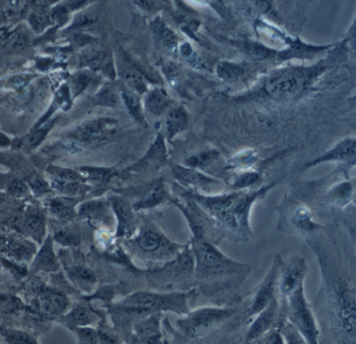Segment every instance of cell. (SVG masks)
Listing matches in <instances>:
<instances>
[{
    "label": "cell",
    "instance_id": "obj_1",
    "mask_svg": "<svg viewBox=\"0 0 356 344\" xmlns=\"http://www.w3.org/2000/svg\"><path fill=\"white\" fill-rule=\"evenodd\" d=\"M190 244L195 262V283L204 287L208 295L232 290L246 280L250 268L226 257L217 244L199 238H192Z\"/></svg>",
    "mask_w": 356,
    "mask_h": 344
},
{
    "label": "cell",
    "instance_id": "obj_2",
    "mask_svg": "<svg viewBox=\"0 0 356 344\" xmlns=\"http://www.w3.org/2000/svg\"><path fill=\"white\" fill-rule=\"evenodd\" d=\"M195 290L185 292H157V291H137L120 301L109 305L112 319L119 327L155 313L173 312L186 315L190 312L188 301Z\"/></svg>",
    "mask_w": 356,
    "mask_h": 344
},
{
    "label": "cell",
    "instance_id": "obj_3",
    "mask_svg": "<svg viewBox=\"0 0 356 344\" xmlns=\"http://www.w3.org/2000/svg\"><path fill=\"white\" fill-rule=\"evenodd\" d=\"M121 242L129 258L144 263L147 270L171 262L185 248L171 240L151 220H144L133 237L123 239Z\"/></svg>",
    "mask_w": 356,
    "mask_h": 344
},
{
    "label": "cell",
    "instance_id": "obj_4",
    "mask_svg": "<svg viewBox=\"0 0 356 344\" xmlns=\"http://www.w3.org/2000/svg\"><path fill=\"white\" fill-rule=\"evenodd\" d=\"M149 288L157 292H185L195 284V262L191 244H187L171 262L147 270Z\"/></svg>",
    "mask_w": 356,
    "mask_h": 344
},
{
    "label": "cell",
    "instance_id": "obj_5",
    "mask_svg": "<svg viewBox=\"0 0 356 344\" xmlns=\"http://www.w3.org/2000/svg\"><path fill=\"white\" fill-rule=\"evenodd\" d=\"M120 122L113 117H98L80 123L58 143V149L71 155L97 147L116 135Z\"/></svg>",
    "mask_w": 356,
    "mask_h": 344
},
{
    "label": "cell",
    "instance_id": "obj_6",
    "mask_svg": "<svg viewBox=\"0 0 356 344\" xmlns=\"http://www.w3.org/2000/svg\"><path fill=\"white\" fill-rule=\"evenodd\" d=\"M236 313L234 308L205 307L190 311L183 319L176 321L177 329L188 338L203 336Z\"/></svg>",
    "mask_w": 356,
    "mask_h": 344
},
{
    "label": "cell",
    "instance_id": "obj_7",
    "mask_svg": "<svg viewBox=\"0 0 356 344\" xmlns=\"http://www.w3.org/2000/svg\"><path fill=\"white\" fill-rule=\"evenodd\" d=\"M112 192L129 198L135 213L155 209L165 204H172L174 200L170 195L163 179L151 180L141 185L131 186L129 188L112 189Z\"/></svg>",
    "mask_w": 356,
    "mask_h": 344
},
{
    "label": "cell",
    "instance_id": "obj_8",
    "mask_svg": "<svg viewBox=\"0 0 356 344\" xmlns=\"http://www.w3.org/2000/svg\"><path fill=\"white\" fill-rule=\"evenodd\" d=\"M311 78L309 68H283L272 72L265 82V91L273 98H286L300 92Z\"/></svg>",
    "mask_w": 356,
    "mask_h": 344
},
{
    "label": "cell",
    "instance_id": "obj_9",
    "mask_svg": "<svg viewBox=\"0 0 356 344\" xmlns=\"http://www.w3.org/2000/svg\"><path fill=\"white\" fill-rule=\"evenodd\" d=\"M289 321L298 330L307 344H319V330L311 307L304 294V288L298 289L288 297Z\"/></svg>",
    "mask_w": 356,
    "mask_h": 344
},
{
    "label": "cell",
    "instance_id": "obj_10",
    "mask_svg": "<svg viewBox=\"0 0 356 344\" xmlns=\"http://www.w3.org/2000/svg\"><path fill=\"white\" fill-rule=\"evenodd\" d=\"M115 56L117 78L127 88L143 96L148 91L149 78L146 74L140 69L137 63L123 50H119Z\"/></svg>",
    "mask_w": 356,
    "mask_h": 344
},
{
    "label": "cell",
    "instance_id": "obj_11",
    "mask_svg": "<svg viewBox=\"0 0 356 344\" xmlns=\"http://www.w3.org/2000/svg\"><path fill=\"white\" fill-rule=\"evenodd\" d=\"M108 200L116 219L115 238L120 239V241L131 238L139 228L137 213L133 210L131 202L129 198L115 192L108 196Z\"/></svg>",
    "mask_w": 356,
    "mask_h": 344
},
{
    "label": "cell",
    "instance_id": "obj_12",
    "mask_svg": "<svg viewBox=\"0 0 356 344\" xmlns=\"http://www.w3.org/2000/svg\"><path fill=\"white\" fill-rule=\"evenodd\" d=\"M78 66L95 74H101L110 82L117 80L115 56L110 50L89 46L82 50L78 58Z\"/></svg>",
    "mask_w": 356,
    "mask_h": 344
},
{
    "label": "cell",
    "instance_id": "obj_13",
    "mask_svg": "<svg viewBox=\"0 0 356 344\" xmlns=\"http://www.w3.org/2000/svg\"><path fill=\"white\" fill-rule=\"evenodd\" d=\"M168 166L177 185L185 187V189L187 187L192 188L194 189L193 191L199 190L205 194H212V190L221 185V182L218 181L215 178L206 175L204 172L187 167L183 164L169 161Z\"/></svg>",
    "mask_w": 356,
    "mask_h": 344
},
{
    "label": "cell",
    "instance_id": "obj_14",
    "mask_svg": "<svg viewBox=\"0 0 356 344\" xmlns=\"http://www.w3.org/2000/svg\"><path fill=\"white\" fill-rule=\"evenodd\" d=\"M78 216L84 218L98 230H110L113 224L115 222L116 224V219L108 197L92 198L78 204Z\"/></svg>",
    "mask_w": 356,
    "mask_h": 344
},
{
    "label": "cell",
    "instance_id": "obj_15",
    "mask_svg": "<svg viewBox=\"0 0 356 344\" xmlns=\"http://www.w3.org/2000/svg\"><path fill=\"white\" fill-rule=\"evenodd\" d=\"M307 272V263L301 257H295L288 263H281L277 281V289L281 295L288 299L298 289L302 288Z\"/></svg>",
    "mask_w": 356,
    "mask_h": 344
},
{
    "label": "cell",
    "instance_id": "obj_16",
    "mask_svg": "<svg viewBox=\"0 0 356 344\" xmlns=\"http://www.w3.org/2000/svg\"><path fill=\"white\" fill-rule=\"evenodd\" d=\"M168 162L169 161H168L165 136L157 133L146 153L139 161L127 167L124 172L135 173V175H148L168 165Z\"/></svg>",
    "mask_w": 356,
    "mask_h": 344
},
{
    "label": "cell",
    "instance_id": "obj_17",
    "mask_svg": "<svg viewBox=\"0 0 356 344\" xmlns=\"http://www.w3.org/2000/svg\"><path fill=\"white\" fill-rule=\"evenodd\" d=\"M281 263H282V260L280 257L276 256L264 280L256 289L252 307L249 309L248 317H254L260 314L263 310L266 309L270 305L271 301L276 297L275 293L277 290V281H278Z\"/></svg>",
    "mask_w": 356,
    "mask_h": 344
},
{
    "label": "cell",
    "instance_id": "obj_18",
    "mask_svg": "<svg viewBox=\"0 0 356 344\" xmlns=\"http://www.w3.org/2000/svg\"><path fill=\"white\" fill-rule=\"evenodd\" d=\"M337 314L346 333L356 334V295L351 289L340 286L337 291Z\"/></svg>",
    "mask_w": 356,
    "mask_h": 344
},
{
    "label": "cell",
    "instance_id": "obj_19",
    "mask_svg": "<svg viewBox=\"0 0 356 344\" xmlns=\"http://www.w3.org/2000/svg\"><path fill=\"white\" fill-rule=\"evenodd\" d=\"M161 323L162 313L135 321L133 325L135 341L139 344H164Z\"/></svg>",
    "mask_w": 356,
    "mask_h": 344
},
{
    "label": "cell",
    "instance_id": "obj_20",
    "mask_svg": "<svg viewBox=\"0 0 356 344\" xmlns=\"http://www.w3.org/2000/svg\"><path fill=\"white\" fill-rule=\"evenodd\" d=\"M278 299L275 297L270 305L263 310L260 314L256 315V319L252 321L245 337L244 344H252V342L274 329L275 323L278 319Z\"/></svg>",
    "mask_w": 356,
    "mask_h": 344
},
{
    "label": "cell",
    "instance_id": "obj_21",
    "mask_svg": "<svg viewBox=\"0 0 356 344\" xmlns=\"http://www.w3.org/2000/svg\"><path fill=\"white\" fill-rule=\"evenodd\" d=\"M24 233L38 244H43L46 235V216L37 206H30L22 217Z\"/></svg>",
    "mask_w": 356,
    "mask_h": 344
},
{
    "label": "cell",
    "instance_id": "obj_22",
    "mask_svg": "<svg viewBox=\"0 0 356 344\" xmlns=\"http://www.w3.org/2000/svg\"><path fill=\"white\" fill-rule=\"evenodd\" d=\"M145 113L151 116H165L166 113L173 107L172 99L167 91L162 86H153L142 97Z\"/></svg>",
    "mask_w": 356,
    "mask_h": 344
},
{
    "label": "cell",
    "instance_id": "obj_23",
    "mask_svg": "<svg viewBox=\"0 0 356 344\" xmlns=\"http://www.w3.org/2000/svg\"><path fill=\"white\" fill-rule=\"evenodd\" d=\"M91 187L108 188L114 182L120 180V172L115 168L95 167V166H82L78 168Z\"/></svg>",
    "mask_w": 356,
    "mask_h": 344
},
{
    "label": "cell",
    "instance_id": "obj_24",
    "mask_svg": "<svg viewBox=\"0 0 356 344\" xmlns=\"http://www.w3.org/2000/svg\"><path fill=\"white\" fill-rule=\"evenodd\" d=\"M0 252L5 255L10 260L18 264L22 262H30L34 260V256L37 254L36 246L32 241L19 238V237L8 238L7 242Z\"/></svg>",
    "mask_w": 356,
    "mask_h": 344
},
{
    "label": "cell",
    "instance_id": "obj_25",
    "mask_svg": "<svg viewBox=\"0 0 356 344\" xmlns=\"http://www.w3.org/2000/svg\"><path fill=\"white\" fill-rule=\"evenodd\" d=\"M30 269L32 272H40V271L56 272L60 270V263L54 252L52 236L46 237L43 244H41V248L32 260Z\"/></svg>",
    "mask_w": 356,
    "mask_h": 344
},
{
    "label": "cell",
    "instance_id": "obj_26",
    "mask_svg": "<svg viewBox=\"0 0 356 344\" xmlns=\"http://www.w3.org/2000/svg\"><path fill=\"white\" fill-rule=\"evenodd\" d=\"M78 204L80 198L58 195L56 197L50 198L48 202V212L54 219L68 224L78 216Z\"/></svg>",
    "mask_w": 356,
    "mask_h": 344
},
{
    "label": "cell",
    "instance_id": "obj_27",
    "mask_svg": "<svg viewBox=\"0 0 356 344\" xmlns=\"http://www.w3.org/2000/svg\"><path fill=\"white\" fill-rule=\"evenodd\" d=\"M65 321L71 327H87L100 323L102 316L91 305L78 303L67 313Z\"/></svg>",
    "mask_w": 356,
    "mask_h": 344
},
{
    "label": "cell",
    "instance_id": "obj_28",
    "mask_svg": "<svg viewBox=\"0 0 356 344\" xmlns=\"http://www.w3.org/2000/svg\"><path fill=\"white\" fill-rule=\"evenodd\" d=\"M189 114L183 106H173L165 114L164 127L168 140H173L176 136L185 131L189 127ZM165 137V138H166Z\"/></svg>",
    "mask_w": 356,
    "mask_h": 344
},
{
    "label": "cell",
    "instance_id": "obj_29",
    "mask_svg": "<svg viewBox=\"0 0 356 344\" xmlns=\"http://www.w3.org/2000/svg\"><path fill=\"white\" fill-rule=\"evenodd\" d=\"M119 86H120L121 103L131 115V118L142 127H147L146 113L143 107L142 96L127 88L121 82H119Z\"/></svg>",
    "mask_w": 356,
    "mask_h": 344
},
{
    "label": "cell",
    "instance_id": "obj_30",
    "mask_svg": "<svg viewBox=\"0 0 356 344\" xmlns=\"http://www.w3.org/2000/svg\"><path fill=\"white\" fill-rule=\"evenodd\" d=\"M91 101L95 106L105 107V108L114 109V110L118 109L119 106L122 105L118 80H115V82L108 80L101 85L98 90L91 97Z\"/></svg>",
    "mask_w": 356,
    "mask_h": 344
},
{
    "label": "cell",
    "instance_id": "obj_31",
    "mask_svg": "<svg viewBox=\"0 0 356 344\" xmlns=\"http://www.w3.org/2000/svg\"><path fill=\"white\" fill-rule=\"evenodd\" d=\"M329 161H339L348 165H356V138L347 139L344 142L340 143L333 151H329L326 155L309 164V167Z\"/></svg>",
    "mask_w": 356,
    "mask_h": 344
},
{
    "label": "cell",
    "instance_id": "obj_32",
    "mask_svg": "<svg viewBox=\"0 0 356 344\" xmlns=\"http://www.w3.org/2000/svg\"><path fill=\"white\" fill-rule=\"evenodd\" d=\"M69 279L74 286L85 292L91 293L97 286V278L94 271L85 264H72L68 269Z\"/></svg>",
    "mask_w": 356,
    "mask_h": 344
},
{
    "label": "cell",
    "instance_id": "obj_33",
    "mask_svg": "<svg viewBox=\"0 0 356 344\" xmlns=\"http://www.w3.org/2000/svg\"><path fill=\"white\" fill-rule=\"evenodd\" d=\"M151 32H153V37L157 42L161 44L163 47L168 50H178L179 46V38L177 34L172 30L167 24L161 19V17H157L151 24Z\"/></svg>",
    "mask_w": 356,
    "mask_h": 344
},
{
    "label": "cell",
    "instance_id": "obj_34",
    "mask_svg": "<svg viewBox=\"0 0 356 344\" xmlns=\"http://www.w3.org/2000/svg\"><path fill=\"white\" fill-rule=\"evenodd\" d=\"M220 160H221V153L219 151L215 149H206L192 153L189 157L186 158L185 163L183 165L203 172L204 169L215 165L220 162Z\"/></svg>",
    "mask_w": 356,
    "mask_h": 344
},
{
    "label": "cell",
    "instance_id": "obj_35",
    "mask_svg": "<svg viewBox=\"0 0 356 344\" xmlns=\"http://www.w3.org/2000/svg\"><path fill=\"white\" fill-rule=\"evenodd\" d=\"M54 241L67 248H76L82 244V235L76 224H65L54 230Z\"/></svg>",
    "mask_w": 356,
    "mask_h": 344
},
{
    "label": "cell",
    "instance_id": "obj_36",
    "mask_svg": "<svg viewBox=\"0 0 356 344\" xmlns=\"http://www.w3.org/2000/svg\"><path fill=\"white\" fill-rule=\"evenodd\" d=\"M98 78L97 74L86 69H80V72H76L71 76L70 83L68 85L72 99L80 96Z\"/></svg>",
    "mask_w": 356,
    "mask_h": 344
},
{
    "label": "cell",
    "instance_id": "obj_37",
    "mask_svg": "<svg viewBox=\"0 0 356 344\" xmlns=\"http://www.w3.org/2000/svg\"><path fill=\"white\" fill-rule=\"evenodd\" d=\"M246 72V66L241 63L232 61H222L216 66V74L218 78L226 82H234L244 76Z\"/></svg>",
    "mask_w": 356,
    "mask_h": 344
},
{
    "label": "cell",
    "instance_id": "obj_38",
    "mask_svg": "<svg viewBox=\"0 0 356 344\" xmlns=\"http://www.w3.org/2000/svg\"><path fill=\"white\" fill-rule=\"evenodd\" d=\"M28 24L36 34H42L46 28L52 25L49 9L47 8H38L30 12L27 17Z\"/></svg>",
    "mask_w": 356,
    "mask_h": 344
},
{
    "label": "cell",
    "instance_id": "obj_39",
    "mask_svg": "<svg viewBox=\"0 0 356 344\" xmlns=\"http://www.w3.org/2000/svg\"><path fill=\"white\" fill-rule=\"evenodd\" d=\"M241 50L252 60L262 61L270 58L274 52L268 46L254 40H245L241 43Z\"/></svg>",
    "mask_w": 356,
    "mask_h": 344
},
{
    "label": "cell",
    "instance_id": "obj_40",
    "mask_svg": "<svg viewBox=\"0 0 356 344\" xmlns=\"http://www.w3.org/2000/svg\"><path fill=\"white\" fill-rule=\"evenodd\" d=\"M87 9V8H86ZM78 12L74 17V20L69 24L66 32H84L85 28H91L98 21V14L94 11H87V10Z\"/></svg>",
    "mask_w": 356,
    "mask_h": 344
},
{
    "label": "cell",
    "instance_id": "obj_41",
    "mask_svg": "<svg viewBox=\"0 0 356 344\" xmlns=\"http://www.w3.org/2000/svg\"><path fill=\"white\" fill-rule=\"evenodd\" d=\"M56 121V119H52V120H48L47 122L40 125V127H34L32 133L26 138V145L32 149H37L45 140L46 136L52 131Z\"/></svg>",
    "mask_w": 356,
    "mask_h": 344
},
{
    "label": "cell",
    "instance_id": "obj_42",
    "mask_svg": "<svg viewBox=\"0 0 356 344\" xmlns=\"http://www.w3.org/2000/svg\"><path fill=\"white\" fill-rule=\"evenodd\" d=\"M256 161H258V153L254 149H248V151H242V153L234 155L230 160L228 166L232 168V169L244 170V171H246L252 166H254Z\"/></svg>",
    "mask_w": 356,
    "mask_h": 344
},
{
    "label": "cell",
    "instance_id": "obj_43",
    "mask_svg": "<svg viewBox=\"0 0 356 344\" xmlns=\"http://www.w3.org/2000/svg\"><path fill=\"white\" fill-rule=\"evenodd\" d=\"M260 173L252 170H246L238 175L232 183V187L236 191H243L247 190L252 186L256 185L260 181Z\"/></svg>",
    "mask_w": 356,
    "mask_h": 344
},
{
    "label": "cell",
    "instance_id": "obj_44",
    "mask_svg": "<svg viewBox=\"0 0 356 344\" xmlns=\"http://www.w3.org/2000/svg\"><path fill=\"white\" fill-rule=\"evenodd\" d=\"M292 220L297 228L304 230V232H309V230H313L315 226V224L311 222L309 210L302 208V206L295 210Z\"/></svg>",
    "mask_w": 356,
    "mask_h": 344
},
{
    "label": "cell",
    "instance_id": "obj_45",
    "mask_svg": "<svg viewBox=\"0 0 356 344\" xmlns=\"http://www.w3.org/2000/svg\"><path fill=\"white\" fill-rule=\"evenodd\" d=\"M281 334H282L283 339H285V343L286 344H307L305 341L304 338L302 337L298 330L290 323V321H286L281 325L280 329Z\"/></svg>",
    "mask_w": 356,
    "mask_h": 344
},
{
    "label": "cell",
    "instance_id": "obj_46",
    "mask_svg": "<svg viewBox=\"0 0 356 344\" xmlns=\"http://www.w3.org/2000/svg\"><path fill=\"white\" fill-rule=\"evenodd\" d=\"M38 311L40 314L43 316L47 317V319H54V317L58 316V313L56 308L54 307V303L50 299L49 295H48L47 291L42 293L40 295L39 299L37 301Z\"/></svg>",
    "mask_w": 356,
    "mask_h": 344
},
{
    "label": "cell",
    "instance_id": "obj_47",
    "mask_svg": "<svg viewBox=\"0 0 356 344\" xmlns=\"http://www.w3.org/2000/svg\"><path fill=\"white\" fill-rule=\"evenodd\" d=\"M3 338L9 344H37L32 336L18 330H8L3 334Z\"/></svg>",
    "mask_w": 356,
    "mask_h": 344
},
{
    "label": "cell",
    "instance_id": "obj_48",
    "mask_svg": "<svg viewBox=\"0 0 356 344\" xmlns=\"http://www.w3.org/2000/svg\"><path fill=\"white\" fill-rule=\"evenodd\" d=\"M7 191L11 195L15 196L17 198L25 197V196L30 193V189L28 187L27 183L24 180L20 179V178H14L13 180L9 182Z\"/></svg>",
    "mask_w": 356,
    "mask_h": 344
},
{
    "label": "cell",
    "instance_id": "obj_49",
    "mask_svg": "<svg viewBox=\"0 0 356 344\" xmlns=\"http://www.w3.org/2000/svg\"><path fill=\"white\" fill-rule=\"evenodd\" d=\"M30 44V37L25 32H18L14 34L8 41V50L12 52H20L25 50Z\"/></svg>",
    "mask_w": 356,
    "mask_h": 344
},
{
    "label": "cell",
    "instance_id": "obj_50",
    "mask_svg": "<svg viewBox=\"0 0 356 344\" xmlns=\"http://www.w3.org/2000/svg\"><path fill=\"white\" fill-rule=\"evenodd\" d=\"M27 185L30 187V192L34 193V195L44 196L52 192L48 181L42 179V178L37 177V175L32 177V179L28 181Z\"/></svg>",
    "mask_w": 356,
    "mask_h": 344
},
{
    "label": "cell",
    "instance_id": "obj_51",
    "mask_svg": "<svg viewBox=\"0 0 356 344\" xmlns=\"http://www.w3.org/2000/svg\"><path fill=\"white\" fill-rule=\"evenodd\" d=\"M69 36H70L69 39L71 44L84 50L89 46H92L96 42V38L93 37L90 34H87L86 32H70Z\"/></svg>",
    "mask_w": 356,
    "mask_h": 344
},
{
    "label": "cell",
    "instance_id": "obj_52",
    "mask_svg": "<svg viewBox=\"0 0 356 344\" xmlns=\"http://www.w3.org/2000/svg\"><path fill=\"white\" fill-rule=\"evenodd\" d=\"M80 344H99L98 332L92 327H74Z\"/></svg>",
    "mask_w": 356,
    "mask_h": 344
},
{
    "label": "cell",
    "instance_id": "obj_53",
    "mask_svg": "<svg viewBox=\"0 0 356 344\" xmlns=\"http://www.w3.org/2000/svg\"><path fill=\"white\" fill-rule=\"evenodd\" d=\"M252 344H286L280 330L272 329Z\"/></svg>",
    "mask_w": 356,
    "mask_h": 344
},
{
    "label": "cell",
    "instance_id": "obj_54",
    "mask_svg": "<svg viewBox=\"0 0 356 344\" xmlns=\"http://www.w3.org/2000/svg\"><path fill=\"white\" fill-rule=\"evenodd\" d=\"M102 321L103 319L99 323L98 329H97L99 344H121L116 334L113 333L112 330L105 329L103 327Z\"/></svg>",
    "mask_w": 356,
    "mask_h": 344
},
{
    "label": "cell",
    "instance_id": "obj_55",
    "mask_svg": "<svg viewBox=\"0 0 356 344\" xmlns=\"http://www.w3.org/2000/svg\"><path fill=\"white\" fill-rule=\"evenodd\" d=\"M133 3L145 11H153L159 6L157 1H133Z\"/></svg>",
    "mask_w": 356,
    "mask_h": 344
},
{
    "label": "cell",
    "instance_id": "obj_56",
    "mask_svg": "<svg viewBox=\"0 0 356 344\" xmlns=\"http://www.w3.org/2000/svg\"><path fill=\"white\" fill-rule=\"evenodd\" d=\"M11 138H10L7 133H3V131H0V149H8V147H11Z\"/></svg>",
    "mask_w": 356,
    "mask_h": 344
},
{
    "label": "cell",
    "instance_id": "obj_57",
    "mask_svg": "<svg viewBox=\"0 0 356 344\" xmlns=\"http://www.w3.org/2000/svg\"><path fill=\"white\" fill-rule=\"evenodd\" d=\"M7 240V237L3 236V235H0V250H1V248H3V246H5Z\"/></svg>",
    "mask_w": 356,
    "mask_h": 344
},
{
    "label": "cell",
    "instance_id": "obj_58",
    "mask_svg": "<svg viewBox=\"0 0 356 344\" xmlns=\"http://www.w3.org/2000/svg\"><path fill=\"white\" fill-rule=\"evenodd\" d=\"M353 34H354V37L356 38V21H355V24H354V26H353Z\"/></svg>",
    "mask_w": 356,
    "mask_h": 344
}]
</instances>
